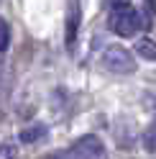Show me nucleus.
Returning a JSON list of instances; mask_svg holds the SVG:
<instances>
[{"mask_svg":"<svg viewBox=\"0 0 156 159\" xmlns=\"http://www.w3.org/2000/svg\"><path fill=\"white\" fill-rule=\"evenodd\" d=\"M141 26V16L131 3H115L110 13V28L118 36H133Z\"/></svg>","mask_w":156,"mask_h":159,"instance_id":"obj_1","label":"nucleus"},{"mask_svg":"<svg viewBox=\"0 0 156 159\" xmlns=\"http://www.w3.org/2000/svg\"><path fill=\"white\" fill-rule=\"evenodd\" d=\"M102 67L115 75H133L136 72V57L125 46H108L100 57Z\"/></svg>","mask_w":156,"mask_h":159,"instance_id":"obj_2","label":"nucleus"},{"mask_svg":"<svg viewBox=\"0 0 156 159\" xmlns=\"http://www.w3.org/2000/svg\"><path fill=\"white\" fill-rule=\"evenodd\" d=\"M105 157V149L102 141L97 136H82L72 144V149L67 154H62L59 159H102Z\"/></svg>","mask_w":156,"mask_h":159,"instance_id":"obj_3","label":"nucleus"},{"mask_svg":"<svg viewBox=\"0 0 156 159\" xmlns=\"http://www.w3.org/2000/svg\"><path fill=\"white\" fill-rule=\"evenodd\" d=\"M46 136V126H28V128H23L21 131V136H18V141L21 144H33V141H38V139H44Z\"/></svg>","mask_w":156,"mask_h":159,"instance_id":"obj_4","label":"nucleus"},{"mask_svg":"<svg viewBox=\"0 0 156 159\" xmlns=\"http://www.w3.org/2000/svg\"><path fill=\"white\" fill-rule=\"evenodd\" d=\"M136 54L154 62V59H156V41H154V39H138V44H136Z\"/></svg>","mask_w":156,"mask_h":159,"instance_id":"obj_5","label":"nucleus"},{"mask_svg":"<svg viewBox=\"0 0 156 159\" xmlns=\"http://www.w3.org/2000/svg\"><path fill=\"white\" fill-rule=\"evenodd\" d=\"M77 26H80V13H77V8L72 11L69 21H67V46H74V39H77Z\"/></svg>","mask_w":156,"mask_h":159,"instance_id":"obj_6","label":"nucleus"},{"mask_svg":"<svg viewBox=\"0 0 156 159\" xmlns=\"http://www.w3.org/2000/svg\"><path fill=\"white\" fill-rule=\"evenodd\" d=\"M11 46V26H8L5 18H0V54Z\"/></svg>","mask_w":156,"mask_h":159,"instance_id":"obj_7","label":"nucleus"},{"mask_svg":"<svg viewBox=\"0 0 156 159\" xmlns=\"http://www.w3.org/2000/svg\"><path fill=\"white\" fill-rule=\"evenodd\" d=\"M143 149H146V152H154V154H156V123L143 134Z\"/></svg>","mask_w":156,"mask_h":159,"instance_id":"obj_8","label":"nucleus"}]
</instances>
